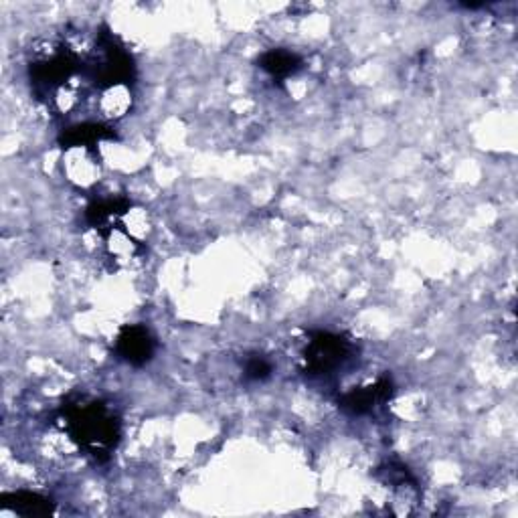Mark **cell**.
<instances>
[{
    "mask_svg": "<svg viewBox=\"0 0 518 518\" xmlns=\"http://www.w3.org/2000/svg\"><path fill=\"white\" fill-rule=\"evenodd\" d=\"M302 65H304L302 57L288 49H270L259 57V67H262L278 83H284L286 79L296 75L302 69Z\"/></svg>",
    "mask_w": 518,
    "mask_h": 518,
    "instance_id": "52a82bcc",
    "label": "cell"
},
{
    "mask_svg": "<svg viewBox=\"0 0 518 518\" xmlns=\"http://www.w3.org/2000/svg\"><path fill=\"white\" fill-rule=\"evenodd\" d=\"M0 502H3L5 510H11L19 516H29V518L49 516L55 510L53 500H49L47 496H41L37 492H29V490L7 492V494H3V498H0Z\"/></svg>",
    "mask_w": 518,
    "mask_h": 518,
    "instance_id": "5b68a950",
    "label": "cell"
},
{
    "mask_svg": "<svg viewBox=\"0 0 518 518\" xmlns=\"http://www.w3.org/2000/svg\"><path fill=\"white\" fill-rule=\"evenodd\" d=\"M59 417L67 436L98 462H106L120 442V417L110 405L98 399L67 401Z\"/></svg>",
    "mask_w": 518,
    "mask_h": 518,
    "instance_id": "6da1fadb",
    "label": "cell"
},
{
    "mask_svg": "<svg viewBox=\"0 0 518 518\" xmlns=\"http://www.w3.org/2000/svg\"><path fill=\"white\" fill-rule=\"evenodd\" d=\"M272 373H274V365L262 355H253L245 361L243 375L247 381H268Z\"/></svg>",
    "mask_w": 518,
    "mask_h": 518,
    "instance_id": "ba28073f",
    "label": "cell"
},
{
    "mask_svg": "<svg viewBox=\"0 0 518 518\" xmlns=\"http://www.w3.org/2000/svg\"><path fill=\"white\" fill-rule=\"evenodd\" d=\"M395 393V385L391 377H381L373 385L355 387L338 397V405L349 415H371L379 407L387 405Z\"/></svg>",
    "mask_w": 518,
    "mask_h": 518,
    "instance_id": "277c9868",
    "label": "cell"
},
{
    "mask_svg": "<svg viewBox=\"0 0 518 518\" xmlns=\"http://www.w3.org/2000/svg\"><path fill=\"white\" fill-rule=\"evenodd\" d=\"M156 340L142 324H126L116 336V355L130 367H144L154 359Z\"/></svg>",
    "mask_w": 518,
    "mask_h": 518,
    "instance_id": "3957f363",
    "label": "cell"
},
{
    "mask_svg": "<svg viewBox=\"0 0 518 518\" xmlns=\"http://www.w3.org/2000/svg\"><path fill=\"white\" fill-rule=\"evenodd\" d=\"M355 355L353 342L340 334L318 330L310 334L302 361L308 377H328L347 365Z\"/></svg>",
    "mask_w": 518,
    "mask_h": 518,
    "instance_id": "7a4b0ae2",
    "label": "cell"
},
{
    "mask_svg": "<svg viewBox=\"0 0 518 518\" xmlns=\"http://www.w3.org/2000/svg\"><path fill=\"white\" fill-rule=\"evenodd\" d=\"M114 138V130L98 124V122H83L77 126L67 128L61 136H59V144L65 150L71 148H92L96 144H100L102 140H110Z\"/></svg>",
    "mask_w": 518,
    "mask_h": 518,
    "instance_id": "8992f818",
    "label": "cell"
}]
</instances>
